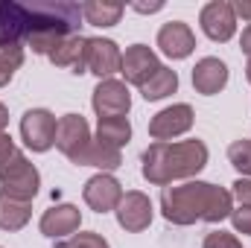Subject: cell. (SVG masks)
<instances>
[{
    "label": "cell",
    "mask_w": 251,
    "mask_h": 248,
    "mask_svg": "<svg viewBox=\"0 0 251 248\" xmlns=\"http://www.w3.org/2000/svg\"><path fill=\"white\" fill-rule=\"evenodd\" d=\"M234 210V196L210 181H187L181 187L161 190V213L170 225L222 222Z\"/></svg>",
    "instance_id": "cell-1"
},
{
    "label": "cell",
    "mask_w": 251,
    "mask_h": 248,
    "mask_svg": "<svg viewBox=\"0 0 251 248\" xmlns=\"http://www.w3.org/2000/svg\"><path fill=\"white\" fill-rule=\"evenodd\" d=\"M204 167H207V146L199 137L181 143H152L140 155V173L155 187H170L178 178H193Z\"/></svg>",
    "instance_id": "cell-2"
},
{
    "label": "cell",
    "mask_w": 251,
    "mask_h": 248,
    "mask_svg": "<svg viewBox=\"0 0 251 248\" xmlns=\"http://www.w3.org/2000/svg\"><path fill=\"white\" fill-rule=\"evenodd\" d=\"M0 184H3V193H6V196L21 198V201H32V198L38 196L41 175H38L35 164H29L26 155L18 152L9 164L0 167Z\"/></svg>",
    "instance_id": "cell-3"
},
{
    "label": "cell",
    "mask_w": 251,
    "mask_h": 248,
    "mask_svg": "<svg viewBox=\"0 0 251 248\" xmlns=\"http://www.w3.org/2000/svg\"><path fill=\"white\" fill-rule=\"evenodd\" d=\"M56 128H59V120L47 108H29L21 117V137L32 152H47L56 143Z\"/></svg>",
    "instance_id": "cell-4"
},
{
    "label": "cell",
    "mask_w": 251,
    "mask_h": 248,
    "mask_svg": "<svg viewBox=\"0 0 251 248\" xmlns=\"http://www.w3.org/2000/svg\"><path fill=\"white\" fill-rule=\"evenodd\" d=\"M91 105L97 111L100 120H111V117H126L131 108V94L120 79H100V85L94 88Z\"/></svg>",
    "instance_id": "cell-5"
},
{
    "label": "cell",
    "mask_w": 251,
    "mask_h": 248,
    "mask_svg": "<svg viewBox=\"0 0 251 248\" xmlns=\"http://www.w3.org/2000/svg\"><path fill=\"white\" fill-rule=\"evenodd\" d=\"M91 128L82 114H64L56 128V146L62 149V155L70 164H79V158L85 155V149L91 146Z\"/></svg>",
    "instance_id": "cell-6"
},
{
    "label": "cell",
    "mask_w": 251,
    "mask_h": 248,
    "mask_svg": "<svg viewBox=\"0 0 251 248\" xmlns=\"http://www.w3.org/2000/svg\"><path fill=\"white\" fill-rule=\"evenodd\" d=\"M193 108L187 102H178V105H170V108H161L152 120H149V134L155 137V143H170L173 137L178 134H187L193 128Z\"/></svg>",
    "instance_id": "cell-7"
},
{
    "label": "cell",
    "mask_w": 251,
    "mask_h": 248,
    "mask_svg": "<svg viewBox=\"0 0 251 248\" xmlns=\"http://www.w3.org/2000/svg\"><path fill=\"white\" fill-rule=\"evenodd\" d=\"M114 213H117V225H120L123 231H128V234L146 231V228L152 225V216H155L149 196L140 193V190H128V193H123V198H120V204H117Z\"/></svg>",
    "instance_id": "cell-8"
},
{
    "label": "cell",
    "mask_w": 251,
    "mask_h": 248,
    "mask_svg": "<svg viewBox=\"0 0 251 248\" xmlns=\"http://www.w3.org/2000/svg\"><path fill=\"white\" fill-rule=\"evenodd\" d=\"M199 24H201V32H204L210 41L225 44V41H231L234 32H237V12H234L231 3L213 0V3H207V6L201 9Z\"/></svg>",
    "instance_id": "cell-9"
},
{
    "label": "cell",
    "mask_w": 251,
    "mask_h": 248,
    "mask_svg": "<svg viewBox=\"0 0 251 248\" xmlns=\"http://www.w3.org/2000/svg\"><path fill=\"white\" fill-rule=\"evenodd\" d=\"M120 64H123V53L111 38H88V47H85L88 73L100 79H111L114 73H120Z\"/></svg>",
    "instance_id": "cell-10"
},
{
    "label": "cell",
    "mask_w": 251,
    "mask_h": 248,
    "mask_svg": "<svg viewBox=\"0 0 251 248\" xmlns=\"http://www.w3.org/2000/svg\"><path fill=\"white\" fill-rule=\"evenodd\" d=\"M82 198L91 210L97 213H108V210H117L120 198H123V187L114 175L108 173H97L94 178L85 181V190H82Z\"/></svg>",
    "instance_id": "cell-11"
},
{
    "label": "cell",
    "mask_w": 251,
    "mask_h": 248,
    "mask_svg": "<svg viewBox=\"0 0 251 248\" xmlns=\"http://www.w3.org/2000/svg\"><path fill=\"white\" fill-rule=\"evenodd\" d=\"M79 225H82V213H79L76 204H67V201L44 210V216L38 222L41 234L50 237V240H67V237H73L79 231Z\"/></svg>",
    "instance_id": "cell-12"
},
{
    "label": "cell",
    "mask_w": 251,
    "mask_h": 248,
    "mask_svg": "<svg viewBox=\"0 0 251 248\" xmlns=\"http://www.w3.org/2000/svg\"><path fill=\"white\" fill-rule=\"evenodd\" d=\"M158 67H161V62H158V56H155L152 47H146V44H131L123 53L120 73L126 76L128 85H137V88H140Z\"/></svg>",
    "instance_id": "cell-13"
},
{
    "label": "cell",
    "mask_w": 251,
    "mask_h": 248,
    "mask_svg": "<svg viewBox=\"0 0 251 248\" xmlns=\"http://www.w3.org/2000/svg\"><path fill=\"white\" fill-rule=\"evenodd\" d=\"M158 47L170 59H187L196 50V35L184 21H170L158 29Z\"/></svg>",
    "instance_id": "cell-14"
},
{
    "label": "cell",
    "mask_w": 251,
    "mask_h": 248,
    "mask_svg": "<svg viewBox=\"0 0 251 248\" xmlns=\"http://www.w3.org/2000/svg\"><path fill=\"white\" fill-rule=\"evenodd\" d=\"M225 85H228V64L222 62V59L207 56V59L196 62V67H193V88H196V94L213 97Z\"/></svg>",
    "instance_id": "cell-15"
},
{
    "label": "cell",
    "mask_w": 251,
    "mask_h": 248,
    "mask_svg": "<svg viewBox=\"0 0 251 248\" xmlns=\"http://www.w3.org/2000/svg\"><path fill=\"white\" fill-rule=\"evenodd\" d=\"M85 47H88V38H82V35L73 32V35L64 38L47 59L56 67H70V73H88V67H85Z\"/></svg>",
    "instance_id": "cell-16"
},
{
    "label": "cell",
    "mask_w": 251,
    "mask_h": 248,
    "mask_svg": "<svg viewBox=\"0 0 251 248\" xmlns=\"http://www.w3.org/2000/svg\"><path fill=\"white\" fill-rule=\"evenodd\" d=\"M178 91V73L173 70V67H167V64H161L143 85H140V97L146 99V102H158V99H164V97H170V94H176Z\"/></svg>",
    "instance_id": "cell-17"
},
{
    "label": "cell",
    "mask_w": 251,
    "mask_h": 248,
    "mask_svg": "<svg viewBox=\"0 0 251 248\" xmlns=\"http://www.w3.org/2000/svg\"><path fill=\"white\" fill-rule=\"evenodd\" d=\"M32 219V201L12 198L0 190V231H21Z\"/></svg>",
    "instance_id": "cell-18"
},
{
    "label": "cell",
    "mask_w": 251,
    "mask_h": 248,
    "mask_svg": "<svg viewBox=\"0 0 251 248\" xmlns=\"http://www.w3.org/2000/svg\"><path fill=\"white\" fill-rule=\"evenodd\" d=\"M76 167H97L100 173H111V170H120L123 167V155L114 146H105L100 140H91V146L85 149V155L79 158Z\"/></svg>",
    "instance_id": "cell-19"
},
{
    "label": "cell",
    "mask_w": 251,
    "mask_h": 248,
    "mask_svg": "<svg viewBox=\"0 0 251 248\" xmlns=\"http://www.w3.org/2000/svg\"><path fill=\"white\" fill-rule=\"evenodd\" d=\"M126 6L123 3H82V18L91 24V26H114L120 24Z\"/></svg>",
    "instance_id": "cell-20"
},
{
    "label": "cell",
    "mask_w": 251,
    "mask_h": 248,
    "mask_svg": "<svg viewBox=\"0 0 251 248\" xmlns=\"http://www.w3.org/2000/svg\"><path fill=\"white\" fill-rule=\"evenodd\" d=\"M97 140L114 149H123L131 140V123L126 117H111V120H100L97 125Z\"/></svg>",
    "instance_id": "cell-21"
},
{
    "label": "cell",
    "mask_w": 251,
    "mask_h": 248,
    "mask_svg": "<svg viewBox=\"0 0 251 248\" xmlns=\"http://www.w3.org/2000/svg\"><path fill=\"white\" fill-rule=\"evenodd\" d=\"M21 64H24V47L0 41V88L12 82V76H15V70Z\"/></svg>",
    "instance_id": "cell-22"
},
{
    "label": "cell",
    "mask_w": 251,
    "mask_h": 248,
    "mask_svg": "<svg viewBox=\"0 0 251 248\" xmlns=\"http://www.w3.org/2000/svg\"><path fill=\"white\" fill-rule=\"evenodd\" d=\"M228 161L237 173H243V178H251V137L246 140H234L228 146Z\"/></svg>",
    "instance_id": "cell-23"
},
{
    "label": "cell",
    "mask_w": 251,
    "mask_h": 248,
    "mask_svg": "<svg viewBox=\"0 0 251 248\" xmlns=\"http://www.w3.org/2000/svg\"><path fill=\"white\" fill-rule=\"evenodd\" d=\"M56 248H111L108 246V240L102 237V234H97V231H85V234H73V237H67L62 246Z\"/></svg>",
    "instance_id": "cell-24"
},
{
    "label": "cell",
    "mask_w": 251,
    "mask_h": 248,
    "mask_svg": "<svg viewBox=\"0 0 251 248\" xmlns=\"http://www.w3.org/2000/svg\"><path fill=\"white\" fill-rule=\"evenodd\" d=\"M201 248H243V243H240L234 234H228V231H210V234L204 237Z\"/></svg>",
    "instance_id": "cell-25"
},
{
    "label": "cell",
    "mask_w": 251,
    "mask_h": 248,
    "mask_svg": "<svg viewBox=\"0 0 251 248\" xmlns=\"http://www.w3.org/2000/svg\"><path fill=\"white\" fill-rule=\"evenodd\" d=\"M231 222H234L237 234L251 237V204H240L237 210H231Z\"/></svg>",
    "instance_id": "cell-26"
},
{
    "label": "cell",
    "mask_w": 251,
    "mask_h": 248,
    "mask_svg": "<svg viewBox=\"0 0 251 248\" xmlns=\"http://www.w3.org/2000/svg\"><path fill=\"white\" fill-rule=\"evenodd\" d=\"M231 187H234L231 196H234L240 204H251V178H237Z\"/></svg>",
    "instance_id": "cell-27"
},
{
    "label": "cell",
    "mask_w": 251,
    "mask_h": 248,
    "mask_svg": "<svg viewBox=\"0 0 251 248\" xmlns=\"http://www.w3.org/2000/svg\"><path fill=\"white\" fill-rule=\"evenodd\" d=\"M18 152H21V149L15 146V140H12V137L3 131V134H0V167H3V164H9V161L18 155Z\"/></svg>",
    "instance_id": "cell-28"
},
{
    "label": "cell",
    "mask_w": 251,
    "mask_h": 248,
    "mask_svg": "<svg viewBox=\"0 0 251 248\" xmlns=\"http://www.w3.org/2000/svg\"><path fill=\"white\" fill-rule=\"evenodd\" d=\"M240 47H243V53L251 59V24L243 29V35H240Z\"/></svg>",
    "instance_id": "cell-29"
},
{
    "label": "cell",
    "mask_w": 251,
    "mask_h": 248,
    "mask_svg": "<svg viewBox=\"0 0 251 248\" xmlns=\"http://www.w3.org/2000/svg\"><path fill=\"white\" fill-rule=\"evenodd\" d=\"M234 12H237V15H243L246 21H251V0H240V3L234 6Z\"/></svg>",
    "instance_id": "cell-30"
},
{
    "label": "cell",
    "mask_w": 251,
    "mask_h": 248,
    "mask_svg": "<svg viewBox=\"0 0 251 248\" xmlns=\"http://www.w3.org/2000/svg\"><path fill=\"white\" fill-rule=\"evenodd\" d=\"M134 9H137V12H161L164 3H149V6H146V3H134Z\"/></svg>",
    "instance_id": "cell-31"
},
{
    "label": "cell",
    "mask_w": 251,
    "mask_h": 248,
    "mask_svg": "<svg viewBox=\"0 0 251 248\" xmlns=\"http://www.w3.org/2000/svg\"><path fill=\"white\" fill-rule=\"evenodd\" d=\"M6 125H9V111H6V105L0 102V134L6 131Z\"/></svg>",
    "instance_id": "cell-32"
},
{
    "label": "cell",
    "mask_w": 251,
    "mask_h": 248,
    "mask_svg": "<svg viewBox=\"0 0 251 248\" xmlns=\"http://www.w3.org/2000/svg\"><path fill=\"white\" fill-rule=\"evenodd\" d=\"M246 79L251 82V59H249V64H246Z\"/></svg>",
    "instance_id": "cell-33"
}]
</instances>
